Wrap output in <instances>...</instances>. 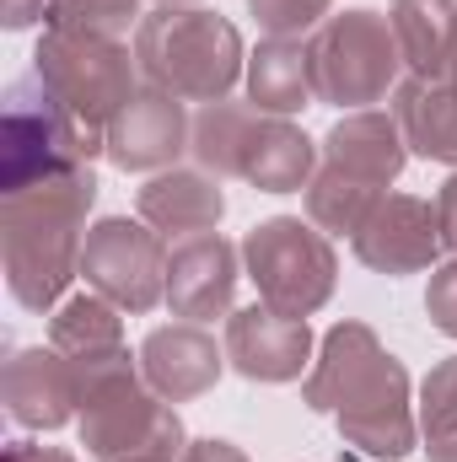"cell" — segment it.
I'll return each instance as SVG.
<instances>
[{"mask_svg":"<svg viewBox=\"0 0 457 462\" xmlns=\"http://www.w3.org/2000/svg\"><path fill=\"white\" fill-rule=\"evenodd\" d=\"M140 371L145 382L167 398V403H189V398H205L221 371H227V345H216L205 334V323H167V328H151L145 345H140Z\"/></svg>","mask_w":457,"mask_h":462,"instance_id":"cell-16","label":"cell"},{"mask_svg":"<svg viewBox=\"0 0 457 462\" xmlns=\"http://www.w3.org/2000/svg\"><path fill=\"white\" fill-rule=\"evenodd\" d=\"M87 291L108 296L118 312H151L167 301V236L129 216H103L81 247Z\"/></svg>","mask_w":457,"mask_h":462,"instance_id":"cell-10","label":"cell"},{"mask_svg":"<svg viewBox=\"0 0 457 462\" xmlns=\"http://www.w3.org/2000/svg\"><path fill=\"white\" fill-rule=\"evenodd\" d=\"M307 60H312V92L318 103L360 114L377 108L387 92H398L404 81V54H398V32L382 11H334L307 32Z\"/></svg>","mask_w":457,"mask_h":462,"instance_id":"cell-7","label":"cell"},{"mask_svg":"<svg viewBox=\"0 0 457 462\" xmlns=\"http://www.w3.org/2000/svg\"><path fill=\"white\" fill-rule=\"evenodd\" d=\"M135 210L145 226H156L167 242H178V236H200V231L221 226L227 189L205 167H167V172L145 178V189L135 194Z\"/></svg>","mask_w":457,"mask_h":462,"instance_id":"cell-18","label":"cell"},{"mask_svg":"<svg viewBox=\"0 0 457 462\" xmlns=\"http://www.w3.org/2000/svg\"><path fill=\"white\" fill-rule=\"evenodd\" d=\"M415 414H420V452L431 462H457V355L425 371Z\"/></svg>","mask_w":457,"mask_h":462,"instance_id":"cell-24","label":"cell"},{"mask_svg":"<svg viewBox=\"0 0 457 462\" xmlns=\"http://www.w3.org/2000/svg\"><path fill=\"white\" fill-rule=\"evenodd\" d=\"M92 205H98L92 167H70L43 183L0 194V263H5L11 296L27 312H54L70 280H81Z\"/></svg>","mask_w":457,"mask_h":462,"instance_id":"cell-2","label":"cell"},{"mask_svg":"<svg viewBox=\"0 0 457 462\" xmlns=\"http://www.w3.org/2000/svg\"><path fill=\"white\" fill-rule=\"evenodd\" d=\"M0 398L22 430H60L76 420V403H81L76 360L60 355L54 345L16 349L0 371Z\"/></svg>","mask_w":457,"mask_h":462,"instance_id":"cell-15","label":"cell"},{"mask_svg":"<svg viewBox=\"0 0 457 462\" xmlns=\"http://www.w3.org/2000/svg\"><path fill=\"white\" fill-rule=\"evenodd\" d=\"M140 0H49V27H76V32H108L124 38L140 27Z\"/></svg>","mask_w":457,"mask_h":462,"instance_id":"cell-25","label":"cell"},{"mask_svg":"<svg viewBox=\"0 0 457 462\" xmlns=\"http://www.w3.org/2000/svg\"><path fill=\"white\" fill-rule=\"evenodd\" d=\"M425 318L436 334L457 339V258L431 269V285H425Z\"/></svg>","mask_w":457,"mask_h":462,"instance_id":"cell-27","label":"cell"},{"mask_svg":"<svg viewBox=\"0 0 457 462\" xmlns=\"http://www.w3.org/2000/svg\"><path fill=\"white\" fill-rule=\"evenodd\" d=\"M189 134H194V118L183 108V97H173L162 87H140L114 114L103 145H108V162L118 172L156 178V172L178 167V156L189 151Z\"/></svg>","mask_w":457,"mask_h":462,"instance_id":"cell-11","label":"cell"},{"mask_svg":"<svg viewBox=\"0 0 457 462\" xmlns=\"http://www.w3.org/2000/svg\"><path fill=\"white\" fill-rule=\"evenodd\" d=\"M436 81H447V87H452V97H457V54H452V65H447V70H442Z\"/></svg>","mask_w":457,"mask_h":462,"instance_id":"cell-32","label":"cell"},{"mask_svg":"<svg viewBox=\"0 0 457 462\" xmlns=\"http://www.w3.org/2000/svg\"><path fill=\"white\" fill-rule=\"evenodd\" d=\"M436 221H442V247L457 258V167H452V178L436 189Z\"/></svg>","mask_w":457,"mask_h":462,"instance_id":"cell-28","label":"cell"},{"mask_svg":"<svg viewBox=\"0 0 457 462\" xmlns=\"http://www.w3.org/2000/svg\"><path fill=\"white\" fill-rule=\"evenodd\" d=\"M76 430L98 462H183V414L145 382L140 355L108 349L98 360H76Z\"/></svg>","mask_w":457,"mask_h":462,"instance_id":"cell-3","label":"cell"},{"mask_svg":"<svg viewBox=\"0 0 457 462\" xmlns=\"http://www.w3.org/2000/svg\"><path fill=\"white\" fill-rule=\"evenodd\" d=\"M156 5H200V0H156Z\"/></svg>","mask_w":457,"mask_h":462,"instance_id":"cell-33","label":"cell"},{"mask_svg":"<svg viewBox=\"0 0 457 462\" xmlns=\"http://www.w3.org/2000/svg\"><path fill=\"white\" fill-rule=\"evenodd\" d=\"M264 38H307L323 16H334V0H247Z\"/></svg>","mask_w":457,"mask_h":462,"instance_id":"cell-26","label":"cell"},{"mask_svg":"<svg viewBox=\"0 0 457 462\" xmlns=\"http://www.w3.org/2000/svg\"><path fill=\"white\" fill-rule=\"evenodd\" d=\"M242 81H247V103L258 114L291 118L307 103H318L307 38H258V49L247 54V76Z\"/></svg>","mask_w":457,"mask_h":462,"instance_id":"cell-19","label":"cell"},{"mask_svg":"<svg viewBox=\"0 0 457 462\" xmlns=\"http://www.w3.org/2000/svg\"><path fill=\"white\" fill-rule=\"evenodd\" d=\"M98 156H108L103 134L87 129L33 70L5 87V108H0V194L43 183L54 172H70V167H92Z\"/></svg>","mask_w":457,"mask_h":462,"instance_id":"cell-6","label":"cell"},{"mask_svg":"<svg viewBox=\"0 0 457 462\" xmlns=\"http://www.w3.org/2000/svg\"><path fill=\"white\" fill-rule=\"evenodd\" d=\"M350 247H355V258L371 274H420V269H436V258H442L436 205L415 199V194H387L366 216V226L350 236Z\"/></svg>","mask_w":457,"mask_h":462,"instance_id":"cell-14","label":"cell"},{"mask_svg":"<svg viewBox=\"0 0 457 462\" xmlns=\"http://www.w3.org/2000/svg\"><path fill=\"white\" fill-rule=\"evenodd\" d=\"M242 274L253 280L258 301L285 318H312L340 280V253L329 231L302 216H269L242 236Z\"/></svg>","mask_w":457,"mask_h":462,"instance_id":"cell-9","label":"cell"},{"mask_svg":"<svg viewBox=\"0 0 457 462\" xmlns=\"http://www.w3.org/2000/svg\"><path fill=\"white\" fill-rule=\"evenodd\" d=\"M253 103H205L194 114V134H189V156L194 167L216 172V178H237V151H242V134L253 124Z\"/></svg>","mask_w":457,"mask_h":462,"instance_id":"cell-23","label":"cell"},{"mask_svg":"<svg viewBox=\"0 0 457 462\" xmlns=\"http://www.w3.org/2000/svg\"><path fill=\"white\" fill-rule=\"evenodd\" d=\"M409 371L393 349L377 339V328L344 318L323 334L312 355V371L302 382V398L312 414H334L340 441L377 462H398L420 452V414L409 403Z\"/></svg>","mask_w":457,"mask_h":462,"instance_id":"cell-1","label":"cell"},{"mask_svg":"<svg viewBox=\"0 0 457 462\" xmlns=\"http://www.w3.org/2000/svg\"><path fill=\"white\" fill-rule=\"evenodd\" d=\"M318 172V140L275 114H253L242 151H237V178L253 183L258 194H302Z\"/></svg>","mask_w":457,"mask_h":462,"instance_id":"cell-17","label":"cell"},{"mask_svg":"<svg viewBox=\"0 0 457 462\" xmlns=\"http://www.w3.org/2000/svg\"><path fill=\"white\" fill-rule=\"evenodd\" d=\"M227 365L247 382H296L302 371H312V328L307 318H285L264 301L237 307L227 318Z\"/></svg>","mask_w":457,"mask_h":462,"instance_id":"cell-13","label":"cell"},{"mask_svg":"<svg viewBox=\"0 0 457 462\" xmlns=\"http://www.w3.org/2000/svg\"><path fill=\"white\" fill-rule=\"evenodd\" d=\"M183 462H247V457H242V447H231L221 436H200V441H189Z\"/></svg>","mask_w":457,"mask_h":462,"instance_id":"cell-30","label":"cell"},{"mask_svg":"<svg viewBox=\"0 0 457 462\" xmlns=\"http://www.w3.org/2000/svg\"><path fill=\"white\" fill-rule=\"evenodd\" d=\"M0 462H76L65 447H38V441H11Z\"/></svg>","mask_w":457,"mask_h":462,"instance_id":"cell-31","label":"cell"},{"mask_svg":"<svg viewBox=\"0 0 457 462\" xmlns=\"http://www.w3.org/2000/svg\"><path fill=\"white\" fill-rule=\"evenodd\" d=\"M404 54V76L436 81L457 54V0H393L387 11Z\"/></svg>","mask_w":457,"mask_h":462,"instance_id":"cell-21","label":"cell"},{"mask_svg":"<svg viewBox=\"0 0 457 462\" xmlns=\"http://www.w3.org/2000/svg\"><path fill=\"white\" fill-rule=\"evenodd\" d=\"M135 60L145 87H162L183 103H227L247 76L242 32L205 5H156L135 27Z\"/></svg>","mask_w":457,"mask_h":462,"instance_id":"cell-5","label":"cell"},{"mask_svg":"<svg viewBox=\"0 0 457 462\" xmlns=\"http://www.w3.org/2000/svg\"><path fill=\"white\" fill-rule=\"evenodd\" d=\"M393 118L404 129V145L425 162H447L457 167V97L447 81H425V76H404L393 92Z\"/></svg>","mask_w":457,"mask_h":462,"instance_id":"cell-20","label":"cell"},{"mask_svg":"<svg viewBox=\"0 0 457 462\" xmlns=\"http://www.w3.org/2000/svg\"><path fill=\"white\" fill-rule=\"evenodd\" d=\"M49 345L70 360H98L108 349H124V312L98 291H76L49 312Z\"/></svg>","mask_w":457,"mask_h":462,"instance_id":"cell-22","label":"cell"},{"mask_svg":"<svg viewBox=\"0 0 457 462\" xmlns=\"http://www.w3.org/2000/svg\"><path fill=\"white\" fill-rule=\"evenodd\" d=\"M409 162V145H404V129L393 108H360V114H344L323 145H318V172L312 183L302 189L307 194V221L329 236H355L366 226V216L393 194L398 172Z\"/></svg>","mask_w":457,"mask_h":462,"instance_id":"cell-4","label":"cell"},{"mask_svg":"<svg viewBox=\"0 0 457 462\" xmlns=\"http://www.w3.org/2000/svg\"><path fill=\"white\" fill-rule=\"evenodd\" d=\"M237 280H242V247H231L221 231L167 242V307H173V318H183V323L231 318Z\"/></svg>","mask_w":457,"mask_h":462,"instance_id":"cell-12","label":"cell"},{"mask_svg":"<svg viewBox=\"0 0 457 462\" xmlns=\"http://www.w3.org/2000/svg\"><path fill=\"white\" fill-rule=\"evenodd\" d=\"M0 22L11 32H22L33 22H49V0H0Z\"/></svg>","mask_w":457,"mask_h":462,"instance_id":"cell-29","label":"cell"},{"mask_svg":"<svg viewBox=\"0 0 457 462\" xmlns=\"http://www.w3.org/2000/svg\"><path fill=\"white\" fill-rule=\"evenodd\" d=\"M33 76L98 134H108L114 114L140 92L135 43L108 32H76V27H43L33 49Z\"/></svg>","mask_w":457,"mask_h":462,"instance_id":"cell-8","label":"cell"}]
</instances>
